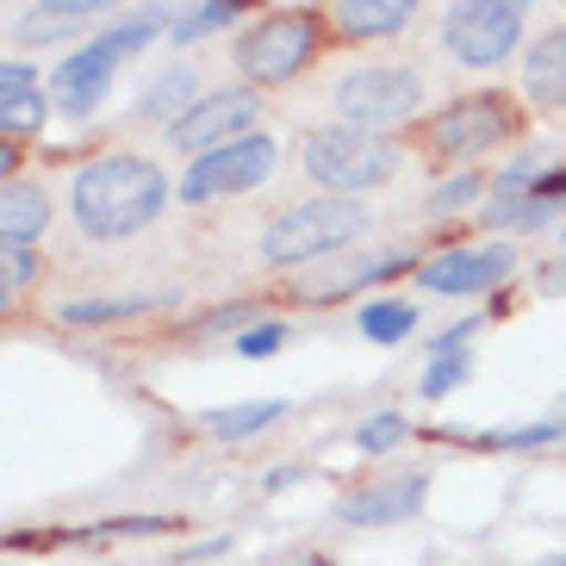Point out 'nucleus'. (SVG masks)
I'll use <instances>...</instances> for the list:
<instances>
[{"mask_svg":"<svg viewBox=\"0 0 566 566\" xmlns=\"http://www.w3.org/2000/svg\"><path fill=\"white\" fill-rule=\"evenodd\" d=\"M168 193L175 187L150 156H101L69 181V212H75L82 237L118 243V237H137L144 224H156Z\"/></svg>","mask_w":566,"mask_h":566,"instance_id":"f257e3e1","label":"nucleus"},{"mask_svg":"<svg viewBox=\"0 0 566 566\" xmlns=\"http://www.w3.org/2000/svg\"><path fill=\"white\" fill-rule=\"evenodd\" d=\"M367 237V206L343 200V193H317V200L286 206L274 224L262 231V255L274 268H312L331 255H349Z\"/></svg>","mask_w":566,"mask_h":566,"instance_id":"f03ea898","label":"nucleus"},{"mask_svg":"<svg viewBox=\"0 0 566 566\" xmlns=\"http://www.w3.org/2000/svg\"><path fill=\"white\" fill-rule=\"evenodd\" d=\"M399 150L386 144V132H361V125H324V132L305 137V175L317 187H331L343 200L367 193V187L392 181Z\"/></svg>","mask_w":566,"mask_h":566,"instance_id":"7ed1b4c3","label":"nucleus"},{"mask_svg":"<svg viewBox=\"0 0 566 566\" xmlns=\"http://www.w3.org/2000/svg\"><path fill=\"white\" fill-rule=\"evenodd\" d=\"M317 56V19L286 7V13H262L255 25H243L231 44V63L243 69V82L255 87H281L293 82L305 63Z\"/></svg>","mask_w":566,"mask_h":566,"instance_id":"20e7f679","label":"nucleus"},{"mask_svg":"<svg viewBox=\"0 0 566 566\" xmlns=\"http://www.w3.org/2000/svg\"><path fill=\"white\" fill-rule=\"evenodd\" d=\"M336 125H361V132H392L423 106V75L417 69H392V63H367L349 69L343 82L331 87Z\"/></svg>","mask_w":566,"mask_h":566,"instance_id":"39448f33","label":"nucleus"},{"mask_svg":"<svg viewBox=\"0 0 566 566\" xmlns=\"http://www.w3.org/2000/svg\"><path fill=\"white\" fill-rule=\"evenodd\" d=\"M268 168H274V137L250 132V137H237V144H218V150L193 156L175 193L187 206H206V200H224V193H243V187L268 181Z\"/></svg>","mask_w":566,"mask_h":566,"instance_id":"423d86ee","label":"nucleus"},{"mask_svg":"<svg viewBox=\"0 0 566 566\" xmlns=\"http://www.w3.org/2000/svg\"><path fill=\"white\" fill-rule=\"evenodd\" d=\"M523 44V13L485 7V0H454V13L442 19V51L461 69H499Z\"/></svg>","mask_w":566,"mask_h":566,"instance_id":"0eeeda50","label":"nucleus"},{"mask_svg":"<svg viewBox=\"0 0 566 566\" xmlns=\"http://www.w3.org/2000/svg\"><path fill=\"white\" fill-rule=\"evenodd\" d=\"M255 118H262V94H250L243 82H237V87H212V94H200V101H193V113L168 125V144H175V150H187V163H193V156L218 150V144L250 137Z\"/></svg>","mask_w":566,"mask_h":566,"instance_id":"6e6552de","label":"nucleus"},{"mask_svg":"<svg viewBox=\"0 0 566 566\" xmlns=\"http://www.w3.org/2000/svg\"><path fill=\"white\" fill-rule=\"evenodd\" d=\"M516 268L511 243H449L442 255L417 268V293H442V300H473L485 286H499Z\"/></svg>","mask_w":566,"mask_h":566,"instance_id":"1a4fd4ad","label":"nucleus"},{"mask_svg":"<svg viewBox=\"0 0 566 566\" xmlns=\"http://www.w3.org/2000/svg\"><path fill=\"white\" fill-rule=\"evenodd\" d=\"M516 125V113L499 101V94H467V101L442 106V113L430 118V150L436 156H454V163H467V156L492 150V144H504Z\"/></svg>","mask_w":566,"mask_h":566,"instance_id":"9d476101","label":"nucleus"},{"mask_svg":"<svg viewBox=\"0 0 566 566\" xmlns=\"http://www.w3.org/2000/svg\"><path fill=\"white\" fill-rule=\"evenodd\" d=\"M125 63V51L113 44V32H94V44L82 51H69L51 75V101L63 106L69 118H87L94 106L106 101V87H113V69Z\"/></svg>","mask_w":566,"mask_h":566,"instance_id":"9b49d317","label":"nucleus"},{"mask_svg":"<svg viewBox=\"0 0 566 566\" xmlns=\"http://www.w3.org/2000/svg\"><path fill=\"white\" fill-rule=\"evenodd\" d=\"M423 492L430 480L423 473H399V480H374V485H355L336 499V516L349 523V530H392V523H411L423 511Z\"/></svg>","mask_w":566,"mask_h":566,"instance_id":"f8f14e48","label":"nucleus"},{"mask_svg":"<svg viewBox=\"0 0 566 566\" xmlns=\"http://www.w3.org/2000/svg\"><path fill=\"white\" fill-rule=\"evenodd\" d=\"M411 268V250H386V255H343L336 268H317V274H305L293 293L300 300H312V305H324V300H343V293H361V286H374V281H392V274H405Z\"/></svg>","mask_w":566,"mask_h":566,"instance_id":"ddd939ff","label":"nucleus"},{"mask_svg":"<svg viewBox=\"0 0 566 566\" xmlns=\"http://www.w3.org/2000/svg\"><path fill=\"white\" fill-rule=\"evenodd\" d=\"M51 231V193L38 181H0V250H32Z\"/></svg>","mask_w":566,"mask_h":566,"instance_id":"4468645a","label":"nucleus"},{"mask_svg":"<svg viewBox=\"0 0 566 566\" xmlns=\"http://www.w3.org/2000/svg\"><path fill=\"white\" fill-rule=\"evenodd\" d=\"M331 19L349 44H380L417 19V0H331Z\"/></svg>","mask_w":566,"mask_h":566,"instance_id":"2eb2a0df","label":"nucleus"},{"mask_svg":"<svg viewBox=\"0 0 566 566\" xmlns=\"http://www.w3.org/2000/svg\"><path fill=\"white\" fill-rule=\"evenodd\" d=\"M523 94L535 106H566V25L542 32L523 51Z\"/></svg>","mask_w":566,"mask_h":566,"instance_id":"dca6fc26","label":"nucleus"},{"mask_svg":"<svg viewBox=\"0 0 566 566\" xmlns=\"http://www.w3.org/2000/svg\"><path fill=\"white\" fill-rule=\"evenodd\" d=\"M193 101H200V69H193V63H168L163 75H150V87L137 94L132 113H137V118H163V125H175V118L193 113Z\"/></svg>","mask_w":566,"mask_h":566,"instance_id":"f3484780","label":"nucleus"},{"mask_svg":"<svg viewBox=\"0 0 566 566\" xmlns=\"http://www.w3.org/2000/svg\"><path fill=\"white\" fill-rule=\"evenodd\" d=\"M286 405L281 399H250V405H224V411H206V430L218 436V442H250V436H262L268 423H281Z\"/></svg>","mask_w":566,"mask_h":566,"instance_id":"a211bd4d","label":"nucleus"},{"mask_svg":"<svg viewBox=\"0 0 566 566\" xmlns=\"http://www.w3.org/2000/svg\"><path fill=\"white\" fill-rule=\"evenodd\" d=\"M355 324H361L367 343H405L417 331V305L411 300H374V305H361Z\"/></svg>","mask_w":566,"mask_h":566,"instance_id":"6ab92c4d","label":"nucleus"},{"mask_svg":"<svg viewBox=\"0 0 566 566\" xmlns=\"http://www.w3.org/2000/svg\"><path fill=\"white\" fill-rule=\"evenodd\" d=\"M51 94H44V87H25V94H7V101H0V144H7V137H32L38 125H44V118H51Z\"/></svg>","mask_w":566,"mask_h":566,"instance_id":"aec40b11","label":"nucleus"},{"mask_svg":"<svg viewBox=\"0 0 566 566\" xmlns=\"http://www.w3.org/2000/svg\"><path fill=\"white\" fill-rule=\"evenodd\" d=\"M156 293H125V300H69L63 305V324H118V317H137L150 312Z\"/></svg>","mask_w":566,"mask_h":566,"instance_id":"412c9836","label":"nucleus"},{"mask_svg":"<svg viewBox=\"0 0 566 566\" xmlns=\"http://www.w3.org/2000/svg\"><path fill=\"white\" fill-rule=\"evenodd\" d=\"M548 442H566V423L560 417H542V423H516V430H485L480 449H548Z\"/></svg>","mask_w":566,"mask_h":566,"instance_id":"4be33fe9","label":"nucleus"},{"mask_svg":"<svg viewBox=\"0 0 566 566\" xmlns=\"http://www.w3.org/2000/svg\"><path fill=\"white\" fill-rule=\"evenodd\" d=\"M480 193H485V175H480V168H461V175H449L442 187H430L423 212H430V218H449V212H461V206H473Z\"/></svg>","mask_w":566,"mask_h":566,"instance_id":"5701e85b","label":"nucleus"},{"mask_svg":"<svg viewBox=\"0 0 566 566\" xmlns=\"http://www.w3.org/2000/svg\"><path fill=\"white\" fill-rule=\"evenodd\" d=\"M237 13H243V0H200V7H193V19H187L181 32H175V44H200V38L224 32Z\"/></svg>","mask_w":566,"mask_h":566,"instance_id":"b1692460","label":"nucleus"},{"mask_svg":"<svg viewBox=\"0 0 566 566\" xmlns=\"http://www.w3.org/2000/svg\"><path fill=\"white\" fill-rule=\"evenodd\" d=\"M355 442H361V454H392L405 442V417L399 411H374L361 430H355Z\"/></svg>","mask_w":566,"mask_h":566,"instance_id":"393cba45","label":"nucleus"},{"mask_svg":"<svg viewBox=\"0 0 566 566\" xmlns=\"http://www.w3.org/2000/svg\"><path fill=\"white\" fill-rule=\"evenodd\" d=\"M473 374V361H467V349L461 355H436L430 367H423V399H442V392H454V386Z\"/></svg>","mask_w":566,"mask_h":566,"instance_id":"a878e982","label":"nucleus"},{"mask_svg":"<svg viewBox=\"0 0 566 566\" xmlns=\"http://www.w3.org/2000/svg\"><path fill=\"white\" fill-rule=\"evenodd\" d=\"M281 343H286V324H274V317H262V324H250V331L237 336L231 349H237V355H250V361H268V355L281 349Z\"/></svg>","mask_w":566,"mask_h":566,"instance_id":"bb28decb","label":"nucleus"},{"mask_svg":"<svg viewBox=\"0 0 566 566\" xmlns=\"http://www.w3.org/2000/svg\"><path fill=\"white\" fill-rule=\"evenodd\" d=\"M75 32V19H51V13H32V19H19V44L25 51H38V44H56V38Z\"/></svg>","mask_w":566,"mask_h":566,"instance_id":"cd10ccee","label":"nucleus"},{"mask_svg":"<svg viewBox=\"0 0 566 566\" xmlns=\"http://www.w3.org/2000/svg\"><path fill=\"white\" fill-rule=\"evenodd\" d=\"M250 324H255V300H237V305H218V312H206L193 331H237V336H243Z\"/></svg>","mask_w":566,"mask_h":566,"instance_id":"c85d7f7f","label":"nucleus"},{"mask_svg":"<svg viewBox=\"0 0 566 566\" xmlns=\"http://www.w3.org/2000/svg\"><path fill=\"white\" fill-rule=\"evenodd\" d=\"M113 7H125V0H38V13H51V19H94V13H113Z\"/></svg>","mask_w":566,"mask_h":566,"instance_id":"c756f323","label":"nucleus"},{"mask_svg":"<svg viewBox=\"0 0 566 566\" xmlns=\"http://www.w3.org/2000/svg\"><path fill=\"white\" fill-rule=\"evenodd\" d=\"M38 274V255L32 250H0V293H13Z\"/></svg>","mask_w":566,"mask_h":566,"instance_id":"7c9ffc66","label":"nucleus"},{"mask_svg":"<svg viewBox=\"0 0 566 566\" xmlns=\"http://www.w3.org/2000/svg\"><path fill=\"white\" fill-rule=\"evenodd\" d=\"M25 87H38V69L25 56H0V101L7 94H25Z\"/></svg>","mask_w":566,"mask_h":566,"instance_id":"2f4dec72","label":"nucleus"},{"mask_svg":"<svg viewBox=\"0 0 566 566\" xmlns=\"http://www.w3.org/2000/svg\"><path fill=\"white\" fill-rule=\"evenodd\" d=\"M554 212H560L554 200H530V206H523V231H548Z\"/></svg>","mask_w":566,"mask_h":566,"instance_id":"473e14b6","label":"nucleus"},{"mask_svg":"<svg viewBox=\"0 0 566 566\" xmlns=\"http://www.w3.org/2000/svg\"><path fill=\"white\" fill-rule=\"evenodd\" d=\"M13 168H19V144H0V181H13Z\"/></svg>","mask_w":566,"mask_h":566,"instance_id":"72a5a7b5","label":"nucleus"},{"mask_svg":"<svg viewBox=\"0 0 566 566\" xmlns=\"http://www.w3.org/2000/svg\"><path fill=\"white\" fill-rule=\"evenodd\" d=\"M485 7H504V13H523V19H530L535 0H485Z\"/></svg>","mask_w":566,"mask_h":566,"instance_id":"f704fd0d","label":"nucleus"},{"mask_svg":"<svg viewBox=\"0 0 566 566\" xmlns=\"http://www.w3.org/2000/svg\"><path fill=\"white\" fill-rule=\"evenodd\" d=\"M530 566H566V554H548V560H530Z\"/></svg>","mask_w":566,"mask_h":566,"instance_id":"c9c22d12","label":"nucleus"},{"mask_svg":"<svg viewBox=\"0 0 566 566\" xmlns=\"http://www.w3.org/2000/svg\"><path fill=\"white\" fill-rule=\"evenodd\" d=\"M293 566H331V560H293Z\"/></svg>","mask_w":566,"mask_h":566,"instance_id":"e433bc0d","label":"nucleus"},{"mask_svg":"<svg viewBox=\"0 0 566 566\" xmlns=\"http://www.w3.org/2000/svg\"><path fill=\"white\" fill-rule=\"evenodd\" d=\"M7 300H13V293H0V312H7Z\"/></svg>","mask_w":566,"mask_h":566,"instance_id":"4c0bfd02","label":"nucleus"},{"mask_svg":"<svg viewBox=\"0 0 566 566\" xmlns=\"http://www.w3.org/2000/svg\"><path fill=\"white\" fill-rule=\"evenodd\" d=\"M560 243H566V224H560Z\"/></svg>","mask_w":566,"mask_h":566,"instance_id":"58836bf2","label":"nucleus"}]
</instances>
